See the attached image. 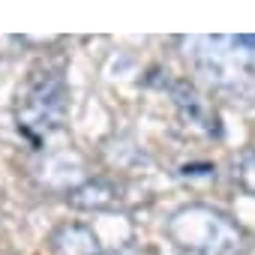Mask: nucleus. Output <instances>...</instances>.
<instances>
[{
    "label": "nucleus",
    "mask_w": 255,
    "mask_h": 255,
    "mask_svg": "<svg viewBox=\"0 0 255 255\" xmlns=\"http://www.w3.org/2000/svg\"><path fill=\"white\" fill-rule=\"evenodd\" d=\"M234 180L249 192L255 195V147L252 150H243L234 162Z\"/></svg>",
    "instance_id": "0eeeda50"
},
{
    "label": "nucleus",
    "mask_w": 255,
    "mask_h": 255,
    "mask_svg": "<svg viewBox=\"0 0 255 255\" xmlns=\"http://www.w3.org/2000/svg\"><path fill=\"white\" fill-rule=\"evenodd\" d=\"M51 249L57 255H102V243L93 234V228L81 222H66L54 228L51 234Z\"/></svg>",
    "instance_id": "39448f33"
},
{
    "label": "nucleus",
    "mask_w": 255,
    "mask_h": 255,
    "mask_svg": "<svg viewBox=\"0 0 255 255\" xmlns=\"http://www.w3.org/2000/svg\"><path fill=\"white\" fill-rule=\"evenodd\" d=\"M168 93L180 111V117L192 126H198L201 132L207 135H219V123H216V114L213 108L207 105V99L195 90V84L189 81H168Z\"/></svg>",
    "instance_id": "20e7f679"
},
{
    "label": "nucleus",
    "mask_w": 255,
    "mask_h": 255,
    "mask_svg": "<svg viewBox=\"0 0 255 255\" xmlns=\"http://www.w3.org/2000/svg\"><path fill=\"white\" fill-rule=\"evenodd\" d=\"M168 237L192 252V255H243L246 252V234L243 228L222 210L210 204H186L180 207L168 225Z\"/></svg>",
    "instance_id": "7ed1b4c3"
},
{
    "label": "nucleus",
    "mask_w": 255,
    "mask_h": 255,
    "mask_svg": "<svg viewBox=\"0 0 255 255\" xmlns=\"http://www.w3.org/2000/svg\"><path fill=\"white\" fill-rule=\"evenodd\" d=\"M66 201L78 210H111V207L120 204V192L111 180L96 177V180H84L81 186L69 189Z\"/></svg>",
    "instance_id": "423d86ee"
},
{
    "label": "nucleus",
    "mask_w": 255,
    "mask_h": 255,
    "mask_svg": "<svg viewBox=\"0 0 255 255\" xmlns=\"http://www.w3.org/2000/svg\"><path fill=\"white\" fill-rule=\"evenodd\" d=\"M66 105H69V87H66L63 69L42 63L27 75V81L18 90L15 123L30 141L39 144L42 138H48L63 126Z\"/></svg>",
    "instance_id": "f03ea898"
},
{
    "label": "nucleus",
    "mask_w": 255,
    "mask_h": 255,
    "mask_svg": "<svg viewBox=\"0 0 255 255\" xmlns=\"http://www.w3.org/2000/svg\"><path fill=\"white\" fill-rule=\"evenodd\" d=\"M183 48L213 90L231 99H255V33L186 36Z\"/></svg>",
    "instance_id": "f257e3e1"
},
{
    "label": "nucleus",
    "mask_w": 255,
    "mask_h": 255,
    "mask_svg": "<svg viewBox=\"0 0 255 255\" xmlns=\"http://www.w3.org/2000/svg\"><path fill=\"white\" fill-rule=\"evenodd\" d=\"M180 174H183V177H216V168H213V165H192V168L186 165Z\"/></svg>",
    "instance_id": "6e6552de"
}]
</instances>
